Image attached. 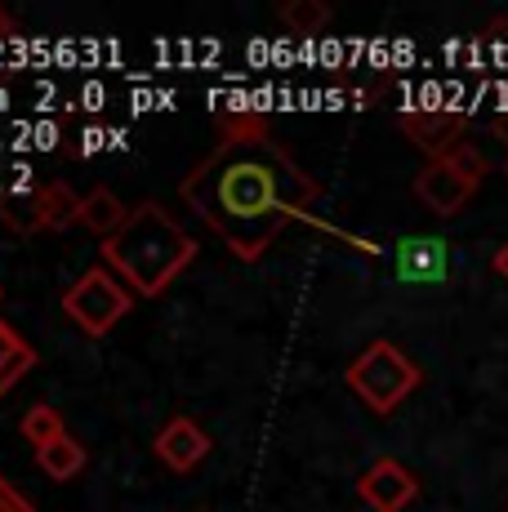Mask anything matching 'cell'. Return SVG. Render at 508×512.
<instances>
[{"label": "cell", "instance_id": "1", "mask_svg": "<svg viewBox=\"0 0 508 512\" xmlns=\"http://www.w3.org/2000/svg\"><path fill=\"white\" fill-rule=\"evenodd\" d=\"M183 201L223 236L237 259L254 263L290 223L312 219L317 183L263 125H232L223 143L183 179Z\"/></svg>", "mask_w": 508, "mask_h": 512}, {"label": "cell", "instance_id": "2", "mask_svg": "<svg viewBox=\"0 0 508 512\" xmlns=\"http://www.w3.org/2000/svg\"><path fill=\"white\" fill-rule=\"evenodd\" d=\"M103 259L125 277L139 299H156L179 272L197 259V241L170 219L156 201H143L130 210L125 228L103 241Z\"/></svg>", "mask_w": 508, "mask_h": 512}, {"label": "cell", "instance_id": "3", "mask_svg": "<svg viewBox=\"0 0 508 512\" xmlns=\"http://www.w3.org/2000/svg\"><path fill=\"white\" fill-rule=\"evenodd\" d=\"M348 388H353L375 415H393L410 392L419 388V366L397 343L379 339L348 366Z\"/></svg>", "mask_w": 508, "mask_h": 512}, {"label": "cell", "instance_id": "4", "mask_svg": "<svg viewBox=\"0 0 508 512\" xmlns=\"http://www.w3.org/2000/svg\"><path fill=\"white\" fill-rule=\"evenodd\" d=\"M130 303H134V290H125L107 268L81 272L76 285H67V294H63V312L90 334V339H103V334L130 312Z\"/></svg>", "mask_w": 508, "mask_h": 512}, {"label": "cell", "instance_id": "5", "mask_svg": "<svg viewBox=\"0 0 508 512\" xmlns=\"http://www.w3.org/2000/svg\"><path fill=\"white\" fill-rule=\"evenodd\" d=\"M357 495L366 499L375 512H406L410 504H415V495H419V481H415V472H410L402 459L384 455L357 477Z\"/></svg>", "mask_w": 508, "mask_h": 512}, {"label": "cell", "instance_id": "6", "mask_svg": "<svg viewBox=\"0 0 508 512\" xmlns=\"http://www.w3.org/2000/svg\"><path fill=\"white\" fill-rule=\"evenodd\" d=\"M152 450H156V459H161L170 472H192L205 455H210V432H205L197 419L174 415L161 432H156Z\"/></svg>", "mask_w": 508, "mask_h": 512}, {"label": "cell", "instance_id": "7", "mask_svg": "<svg viewBox=\"0 0 508 512\" xmlns=\"http://www.w3.org/2000/svg\"><path fill=\"white\" fill-rule=\"evenodd\" d=\"M473 192H477V183H468L464 174L446 161V156H442V161H428L424 170H419V179H415V196L433 214H459Z\"/></svg>", "mask_w": 508, "mask_h": 512}, {"label": "cell", "instance_id": "8", "mask_svg": "<svg viewBox=\"0 0 508 512\" xmlns=\"http://www.w3.org/2000/svg\"><path fill=\"white\" fill-rule=\"evenodd\" d=\"M81 201L85 196H76L63 179L36 187L32 192V232H45V228L63 232V228H72V223H81Z\"/></svg>", "mask_w": 508, "mask_h": 512}, {"label": "cell", "instance_id": "9", "mask_svg": "<svg viewBox=\"0 0 508 512\" xmlns=\"http://www.w3.org/2000/svg\"><path fill=\"white\" fill-rule=\"evenodd\" d=\"M402 130L424 147L433 161L451 156L459 147V116L451 112H402Z\"/></svg>", "mask_w": 508, "mask_h": 512}, {"label": "cell", "instance_id": "10", "mask_svg": "<svg viewBox=\"0 0 508 512\" xmlns=\"http://www.w3.org/2000/svg\"><path fill=\"white\" fill-rule=\"evenodd\" d=\"M125 219H130V210L121 205V196H116L112 187H94L81 201V228H90L94 236H103V241L121 232Z\"/></svg>", "mask_w": 508, "mask_h": 512}, {"label": "cell", "instance_id": "11", "mask_svg": "<svg viewBox=\"0 0 508 512\" xmlns=\"http://www.w3.org/2000/svg\"><path fill=\"white\" fill-rule=\"evenodd\" d=\"M36 361H41V357H36L32 343L9 326V321H0V397H5V392L14 388V383L36 366Z\"/></svg>", "mask_w": 508, "mask_h": 512}, {"label": "cell", "instance_id": "12", "mask_svg": "<svg viewBox=\"0 0 508 512\" xmlns=\"http://www.w3.org/2000/svg\"><path fill=\"white\" fill-rule=\"evenodd\" d=\"M36 464L50 481H72L76 472L85 468V446L72 437V432H63V437H54L50 446L36 450Z\"/></svg>", "mask_w": 508, "mask_h": 512}, {"label": "cell", "instance_id": "13", "mask_svg": "<svg viewBox=\"0 0 508 512\" xmlns=\"http://www.w3.org/2000/svg\"><path fill=\"white\" fill-rule=\"evenodd\" d=\"M402 277H415V281H433L442 277L446 268V245L442 241H406L402 245V259H397Z\"/></svg>", "mask_w": 508, "mask_h": 512}, {"label": "cell", "instance_id": "14", "mask_svg": "<svg viewBox=\"0 0 508 512\" xmlns=\"http://www.w3.org/2000/svg\"><path fill=\"white\" fill-rule=\"evenodd\" d=\"M277 18H281V23H286L295 36H317L321 27L330 23V5H326V0H286Z\"/></svg>", "mask_w": 508, "mask_h": 512}, {"label": "cell", "instance_id": "15", "mask_svg": "<svg viewBox=\"0 0 508 512\" xmlns=\"http://www.w3.org/2000/svg\"><path fill=\"white\" fill-rule=\"evenodd\" d=\"M18 432L27 437V446L32 450H41V446H50L54 437H63V419H58V410L54 406H32L23 419H18Z\"/></svg>", "mask_w": 508, "mask_h": 512}, {"label": "cell", "instance_id": "16", "mask_svg": "<svg viewBox=\"0 0 508 512\" xmlns=\"http://www.w3.org/2000/svg\"><path fill=\"white\" fill-rule=\"evenodd\" d=\"M446 161H451V165H455V170H459V174H464V179H468V183H482V174H486V156H482V152H477V147H473V143H459V147H455V152H451V156H446Z\"/></svg>", "mask_w": 508, "mask_h": 512}, {"label": "cell", "instance_id": "17", "mask_svg": "<svg viewBox=\"0 0 508 512\" xmlns=\"http://www.w3.org/2000/svg\"><path fill=\"white\" fill-rule=\"evenodd\" d=\"M0 512H36L32 504H27V499L23 495H18V490L14 486H9V481L5 477H0Z\"/></svg>", "mask_w": 508, "mask_h": 512}, {"label": "cell", "instance_id": "18", "mask_svg": "<svg viewBox=\"0 0 508 512\" xmlns=\"http://www.w3.org/2000/svg\"><path fill=\"white\" fill-rule=\"evenodd\" d=\"M495 272H500V277L508 281V241L500 245V250H495Z\"/></svg>", "mask_w": 508, "mask_h": 512}, {"label": "cell", "instance_id": "19", "mask_svg": "<svg viewBox=\"0 0 508 512\" xmlns=\"http://www.w3.org/2000/svg\"><path fill=\"white\" fill-rule=\"evenodd\" d=\"M5 36H14V18H9L5 9H0V41H5Z\"/></svg>", "mask_w": 508, "mask_h": 512}, {"label": "cell", "instance_id": "20", "mask_svg": "<svg viewBox=\"0 0 508 512\" xmlns=\"http://www.w3.org/2000/svg\"><path fill=\"white\" fill-rule=\"evenodd\" d=\"M504 170H508V156H504Z\"/></svg>", "mask_w": 508, "mask_h": 512}, {"label": "cell", "instance_id": "21", "mask_svg": "<svg viewBox=\"0 0 508 512\" xmlns=\"http://www.w3.org/2000/svg\"><path fill=\"white\" fill-rule=\"evenodd\" d=\"M0 299H5V290H0Z\"/></svg>", "mask_w": 508, "mask_h": 512}]
</instances>
